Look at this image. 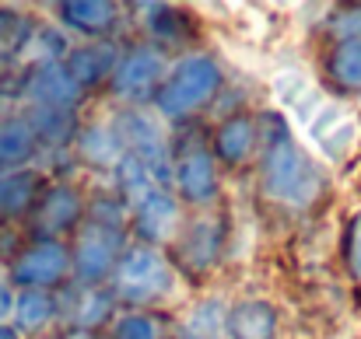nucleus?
I'll return each mask as SVG.
<instances>
[{
	"mask_svg": "<svg viewBox=\"0 0 361 339\" xmlns=\"http://www.w3.org/2000/svg\"><path fill=\"white\" fill-rule=\"evenodd\" d=\"M140 11H144V14H151V18H147V28H151L161 42H176V39H179V32H183V18H176V11H172V7L144 4Z\"/></svg>",
	"mask_w": 361,
	"mask_h": 339,
	"instance_id": "nucleus-27",
	"label": "nucleus"
},
{
	"mask_svg": "<svg viewBox=\"0 0 361 339\" xmlns=\"http://www.w3.org/2000/svg\"><path fill=\"white\" fill-rule=\"evenodd\" d=\"M344 259H348L351 280L361 283V210L348 221V231H344Z\"/></svg>",
	"mask_w": 361,
	"mask_h": 339,
	"instance_id": "nucleus-29",
	"label": "nucleus"
},
{
	"mask_svg": "<svg viewBox=\"0 0 361 339\" xmlns=\"http://www.w3.org/2000/svg\"><path fill=\"white\" fill-rule=\"evenodd\" d=\"M56 18L63 28H74L81 35H106L120 21V7L109 0H63L56 4Z\"/></svg>",
	"mask_w": 361,
	"mask_h": 339,
	"instance_id": "nucleus-17",
	"label": "nucleus"
},
{
	"mask_svg": "<svg viewBox=\"0 0 361 339\" xmlns=\"http://www.w3.org/2000/svg\"><path fill=\"white\" fill-rule=\"evenodd\" d=\"M319 168L302 151L281 115H263V193L288 207H309L319 196Z\"/></svg>",
	"mask_w": 361,
	"mask_h": 339,
	"instance_id": "nucleus-1",
	"label": "nucleus"
},
{
	"mask_svg": "<svg viewBox=\"0 0 361 339\" xmlns=\"http://www.w3.org/2000/svg\"><path fill=\"white\" fill-rule=\"evenodd\" d=\"M225 333L228 339H277L281 336V315L270 301L249 298L225 312Z\"/></svg>",
	"mask_w": 361,
	"mask_h": 339,
	"instance_id": "nucleus-13",
	"label": "nucleus"
},
{
	"mask_svg": "<svg viewBox=\"0 0 361 339\" xmlns=\"http://www.w3.org/2000/svg\"><path fill=\"white\" fill-rule=\"evenodd\" d=\"M330 77L348 88V91H358L361 88V39L351 42H337L334 53H330Z\"/></svg>",
	"mask_w": 361,
	"mask_h": 339,
	"instance_id": "nucleus-23",
	"label": "nucleus"
},
{
	"mask_svg": "<svg viewBox=\"0 0 361 339\" xmlns=\"http://www.w3.org/2000/svg\"><path fill=\"white\" fill-rule=\"evenodd\" d=\"M74 140H78V154H81L85 161H92V165H109V168H116V161L123 158V143L109 122L85 126V129L74 133Z\"/></svg>",
	"mask_w": 361,
	"mask_h": 339,
	"instance_id": "nucleus-22",
	"label": "nucleus"
},
{
	"mask_svg": "<svg viewBox=\"0 0 361 339\" xmlns=\"http://www.w3.org/2000/svg\"><path fill=\"white\" fill-rule=\"evenodd\" d=\"M113 290L126 305H158L176 290V269L147 245L126 248L113 269Z\"/></svg>",
	"mask_w": 361,
	"mask_h": 339,
	"instance_id": "nucleus-3",
	"label": "nucleus"
},
{
	"mask_svg": "<svg viewBox=\"0 0 361 339\" xmlns=\"http://www.w3.org/2000/svg\"><path fill=\"white\" fill-rule=\"evenodd\" d=\"M35 339H53V336H35Z\"/></svg>",
	"mask_w": 361,
	"mask_h": 339,
	"instance_id": "nucleus-33",
	"label": "nucleus"
},
{
	"mask_svg": "<svg viewBox=\"0 0 361 339\" xmlns=\"http://www.w3.org/2000/svg\"><path fill=\"white\" fill-rule=\"evenodd\" d=\"M113 172H116V182L123 186V193H126L130 200H137V203L154 189V179H151V172L144 168V161H137V158L126 154V151H123V158L116 161Z\"/></svg>",
	"mask_w": 361,
	"mask_h": 339,
	"instance_id": "nucleus-24",
	"label": "nucleus"
},
{
	"mask_svg": "<svg viewBox=\"0 0 361 339\" xmlns=\"http://www.w3.org/2000/svg\"><path fill=\"white\" fill-rule=\"evenodd\" d=\"M42 189H46V175L35 165L0 175V224L28 221V214H32V207H35Z\"/></svg>",
	"mask_w": 361,
	"mask_h": 339,
	"instance_id": "nucleus-12",
	"label": "nucleus"
},
{
	"mask_svg": "<svg viewBox=\"0 0 361 339\" xmlns=\"http://www.w3.org/2000/svg\"><path fill=\"white\" fill-rule=\"evenodd\" d=\"M81 217H85L81 193L67 182H49L28 214V227H32V238H56L60 241V234L74 231L81 224Z\"/></svg>",
	"mask_w": 361,
	"mask_h": 339,
	"instance_id": "nucleus-8",
	"label": "nucleus"
},
{
	"mask_svg": "<svg viewBox=\"0 0 361 339\" xmlns=\"http://www.w3.org/2000/svg\"><path fill=\"white\" fill-rule=\"evenodd\" d=\"M71 276V248L56 238H28L4 266V283L14 290H49Z\"/></svg>",
	"mask_w": 361,
	"mask_h": 339,
	"instance_id": "nucleus-4",
	"label": "nucleus"
},
{
	"mask_svg": "<svg viewBox=\"0 0 361 339\" xmlns=\"http://www.w3.org/2000/svg\"><path fill=\"white\" fill-rule=\"evenodd\" d=\"M116 63H120V53H116V46H109V42L74 46V49L63 56V70H67V77H71L81 91H88V88L102 84L106 77H113Z\"/></svg>",
	"mask_w": 361,
	"mask_h": 339,
	"instance_id": "nucleus-14",
	"label": "nucleus"
},
{
	"mask_svg": "<svg viewBox=\"0 0 361 339\" xmlns=\"http://www.w3.org/2000/svg\"><path fill=\"white\" fill-rule=\"evenodd\" d=\"M218 88H221L218 60H211L204 53H193V56H183L165 74V81L154 91V105L165 119H183V115L197 113L200 105H207L218 95Z\"/></svg>",
	"mask_w": 361,
	"mask_h": 339,
	"instance_id": "nucleus-2",
	"label": "nucleus"
},
{
	"mask_svg": "<svg viewBox=\"0 0 361 339\" xmlns=\"http://www.w3.org/2000/svg\"><path fill=\"white\" fill-rule=\"evenodd\" d=\"M176 224H179V203H176L172 193H165L158 186L133 210V231L144 241H165V238H172Z\"/></svg>",
	"mask_w": 361,
	"mask_h": 339,
	"instance_id": "nucleus-15",
	"label": "nucleus"
},
{
	"mask_svg": "<svg viewBox=\"0 0 361 339\" xmlns=\"http://www.w3.org/2000/svg\"><path fill=\"white\" fill-rule=\"evenodd\" d=\"M305 129V140L326 158V161H344L351 158V151L358 147V136H361V126L358 119L351 115L348 105L341 102H323L316 115L302 126Z\"/></svg>",
	"mask_w": 361,
	"mask_h": 339,
	"instance_id": "nucleus-7",
	"label": "nucleus"
},
{
	"mask_svg": "<svg viewBox=\"0 0 361 339\" xmlns=\"http://www.w3.org/2000/svg\"><path fill=\"white\" fill-rule=\"evenodd\" d=\"M172 182L179 186V193H183L190 203H207V200H214V193H218L214 158H211L200 143L183 147V154H179L176 165H172Z\"/></svg>",
	"mask_w": 361,
	"mask_h": 339,
	"instance_id": "nucleus-11",
	"label": "nucleus"
},
{
	"mask_svg": "<svg viewBox=\"0 0 361 339\" xmlns=\"http://www.w3.org/2000/svg\"><path fill=\"white\" fill-rule=\"evenodd\" d=\"M225 333V308L221 301H204L190 312L186 319V336L190 339H218Z\"/></svg>",
	"mask_w": 361,
	"mask_h": 339,
	"instance_id": "nucleus-26",
	"label": "nucleus"
},
{
	"mask_svg": "<svg viewBox=\"0 0 361 339\" xmlns=\"http://www.w3.org/2000/svg\"><path fill=\"white\" fill-rule=\"evenodd\" d=\"M81 98V88L67 77L63 63H42L28 67L21 74V102L42 105V109H74Z\"/></svg>",
	"mask_w": 361,
	"mask_h": 339,
	"instance_id": "nucleus-10",
	"label": "nucleus"
},
{
	"mask_svg": "<svg viewBox=\"0 0 361 339\" xmlns=\"http://www.w3.org/2000/svg\"><path fill=\"white\" fill-rule=\"evenodd\" d=\"M312 91H316V88H312L309 74H305V70H298V67L274 74V98H277L284 109H298Z\"/></svg>",
	"mask_w": 361,
	"mask_h": 339,
	"instance_id": "nucleus-25",
	"label": "nucleus"
},
{
	"mask_svg": "<svg viewBox=\"0 0 361 339\" xmlns=\"http://www.w3.org/2000/svg\"><path fill=\"white\" fill-rule=\"evenodd\" d=\"M120 255H123L120 227L88 221V224H81L78 241L71 248V273H78L81 283H99V280L113 276Z\"/></svg>",
	"mask_w": 361,
	"mask_h": 339,
	"instance_id": "nucleus-6",
	"label": "nucleus"
},
{
	"mask_svg": "<svg viewBox=\"0 0 361 339\" xmlns=\"http://www.w3.org/2000/svg\"><path fill=\"white\" fill-rule=\"evenodd\" d=\"M39 151L42 147H39V140H35V133H32L25 115L21 113L0 115V175L32 168Z\"/></svg>",
	"mask_w": 361,
	"mask_h": 339,
	"instance_id": "nucleus-16",
	"label": "nucleus"
},
{
	"mask_svg": "<svg viewBox=\"0 0 361 339\" xmlns=\"http://www.w3.org/2000/svg\"><path fill=\"white\" fill-rule=\"evenodd\" d=\"M165 70H169V67H165L161 49H154V46H137V49H130L120 63H116V70H113L109 81H113V91H116L120 98H126V102H144L147 95L158 91Z\"/></svg>",
	"mask_w": 361,
	"mask_h": 339,
	"instance_id": "nucleus-9",
	"label": "nucleus"
},
{
	"mask_svg": "<svg viewBox=\"0 0 361 339\" xmlns=\"http://www.w3.org/2000/svg\"><path fill=\"white\" fill-rule=\"evenodd\" d=\"M109 126L116 129L123 151L133 154L137 161H144V168L151 172L154 182L172 179V161H169L172 154H169V147H165V133H161V122H158L154 115L140 113V109H126V113H120Z\"/></svg>",
	"mask_w": 361,
	"mask_h": 339,
	"instance_id": "nucleus-5",
	"label": "nucleus"
},
{
	"mask_svg": "<svg viewBox=\"0 0 361 339\" xmlns=\"http://www.w3.org/2000/svg\"><path fill=\"white\" fill-rule=\"evenodd\" d=\"M218 252H221V227H218V221L200 217V221H193V224L186 227L183 245H179V259H183L186 266L207 269V266L218 259Z\"/></svg>",
	"mask_w": 361,
	"mask_h": 339,
	"instance_id": "nucleus-19",
	"label": "nucleus"
},
{
	"mask_svg": "<svg viewBox=\"0 0 361 339\" xmlns=\"http://www.w3.org/2000/svg\"><path fill=\"white\" fill-rule=\"evenodd\" d=\"M106 315H109V294H85L78 301V319L74 322H78V329H92Z\"/></svg>",
	"mask_w": 361,
	"mask_h": 339,
	"instance_id": "nucleus-30",
	"label": "nucleus"
},
{
	"mask_svg": "<svg viewBox=\"0 0 361 339\" xmlns=\"http://www.w3.org/2000/svg\"><path fill=\"white\" fill-rule=\"evenodd\" d=\"M256 140H259L256 119H249V115H232V119H225V122L218 126V133H214V151H218L221 161L239 165V161H245V158L252 154Z\"/></svg>",
	"mask_w": 361,
	"mask_h": 339,
	"instance_id": "nucleus-20",
	"label": "nucleus"
},
{
	"mask_svg": "<svg viewBox=\"0 0 361 339\" xmlns=\"http://www.w3.org/2000/svg\"><path fill=\"white\" fill-rule=\"evenodd\" d=\"M334 35H341V42H351V39H361V7H351L344 14H337L330 21Z\"/></svg>",
	"mask_w": 361,
	"mask_h": 339,
	"instance_id": "nucleus-31",
	"label": "nucleus"
},
{
	"mask_svg": "<svg viewBox=\"0 0 361 339\" xmlns=\"http://www.w3.org/2000/svg\"><path fill=\"white\" fill-rule=\"evenodd\" d=\"M56 319V298L49 290H14L11 326L21 336H39Z\"/></svg>",
	"mask_w": 361,
	"mask_h": 339,
	"instance_id": "nucleus-18",
	"label": "nucleus"
},
{
	"mask_svg": "<svg viewBox=\"0 0 361 339\" xmlns=\"http://www.w3.org/2000/svg\"><path fill=\"white\" fill-rule=\"evenodd\" d=\"M21 115L28 119L39 147H60L78 133L74 126V109H42V105H21Z\"/></svg>",
	"mask_w": 361,
	"mask_h": 339,
	"instance_id": "nucleus-21",
	"label": "nucleus"
},
{
	"mask_svg": "<svg viewBox=\"0 0 361 339\" xmlns=\"http://www.w3.org/2000/svg\"><path fill=\"white\" fill-rule=\"evenodd\" d=\"M113 339H158V322L151 315H140V312L120 315L113 326Z\"/></svg>",
	"mask_w": 361,
	"mask_h": 339,
	"instance_id": "nucleus-28",
	"label": "nucleus"
},
{
	"mask_svg": "<svg viewBox=\"0 0 361 339\" xmlns=\"http://www.w3.org/2000/svg\"><path fill=\"white\" fill-rule=\"evenodd\" d=\"M0 339H25L11 322H0Z\"/></svg>",
	"mask_w": 361,
	"mask_h": 339,
	"instance_id": "nucleus-32",
	"label": "nucleus"
}]
</instances>
